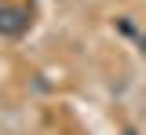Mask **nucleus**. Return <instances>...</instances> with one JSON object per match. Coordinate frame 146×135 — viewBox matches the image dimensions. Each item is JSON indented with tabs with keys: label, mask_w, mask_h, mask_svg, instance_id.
I'll return each instance as SVG.
<instances>
[{
	"label": "nucleus",
	"mask_w": 146,
	"mask_h": 135,
	"mask_svg": "<svg viewBox=\"0 0 146 135\" xmlns=\"http://www.w3.org/2000/svg\"><path fill=\"white\" fill-rule=\"evenodd\" d=\"M26 26H29V11L26 7L0 4V37H22Z\"/></svg>",
	"instance_id": "nucleus-1"
},
{
	"label": "nucleus",
	"mask_w": 146,
	"mask_h": 135,
	"mask_svg": "<svg viewBox=\"0 0 146 135\" xmlns=\"http://www.w3.org/2000/svg\"><path fill=\"white\" fill-rule=\"evenodd\" d=\"M139 51H143V58H146V37H143V40H139Z\"/></svg>",
	"instance_id": "nucleus-2"
}]
</instances>
